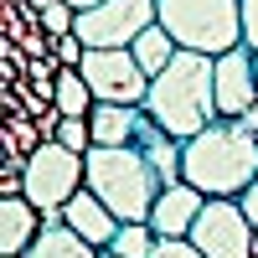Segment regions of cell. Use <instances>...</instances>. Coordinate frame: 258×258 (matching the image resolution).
I'll return each instance as SVG.
<instances>
[{
	"label": "cell",
	"instance_id": "obj_1",
	"mask_svg": "<svg viewBox=\"0 0 258 258\" xmlns=\"http://www.w3.org/2000/svg\"><path fill=\"white\" fill-rule=\"evenodd\" d=\"M145 114L176 140H197L202 129H212L222 119L217 114V57L176 52V62L150 83Z\"/></svg>",
	"mask_w": 258,
	"mask_h": 258
},
{
	"label": "cell",
	"instance_id": "obj_2",
	"mask_svg": "<svg viewBox=\"0 0 258 258\" xmlns=\"http://www.w3.org/2000/svg\"><path fill=\"white\" fill-rule=\"evenodd\" d=\"M181 181H191L202 197H232L238 202L258 181V140L238 119H217L212 129H202L197 140H186Z\"/></svg>",
	"mask_w": 258,
	"mask_h": 258
},
{
	"label": "cell",
	"instance_id": "obj_3",
	"mask_svg": "<svg viewBox=\"0 0 258 258\" xmlns=\"http://www.w3.org/2000/svg\"><path fill=\"white\" fill-rule=\"evenodd\" d=\"M83 160H88V191L119 222H150V207L160 197V176L150 170V160L135 145H124V150L93 145Z\"/></svg>",
	"mask_w": 258,
	"mask_h": 258
},
{
	"label": "cell",
	"instance_id": "obj_4",
	"mask_svg": "<svg viewBox=\"0 0 258 258\" xmlns=\"http://www.w3.org/2000/svg\"><path fill=\"white\" fill-rule=\"evenodd\" d=\"M160 26L181 52L222 57L243 47V0H160Z\"/></svg>",
	"mask_w": 258,
	"mask_h": 258
},
{
	"label": "cell",
	"instance_id": "obj_5",
	"mask_svg": "<svg viewBox=\"0 0 258 258\" xmlns=\"http://www.w3.org/2000/svg\"><path fill=\"white\" fill-rule=\"evenodd\" d=\"M83 186H88V160L73 155V150L57 145V140H47L26 160V202L36 212H62Z\"/></svg>",
	"mask_w": 258,
	"mask_h": 258
},
{
	"label": "cell",
	"instance_id": "obj_6",
	"mask_svg": "<svg viewBox=\"0 0 258 258\" xmlns=\"http://www.w3.org/2000/svg\"><path fill=\"white\" fill-rule=\"evenodd\" d=\"M160 21V0H103L98 11L78 16V36L88 52H119L135 47L140 31H150Z\"/></svg>",
	"mask_w": 258,
	"mask_h": 258
},
{
	"label": "cell",
	"instance_id": "obj_7",
	"mask_svg": "<svg viewBox=\"0 0 258 258\" xmlns=\"http://www.w3.org/2000/svg\"><path fill=\"white\" fill-rule=\"evenodd\" d=\"M253 232L258 227L248 222V212L232 197H207L197 227L186 232V243L202 258H253Z\"/></svg>",
	"mask_w": 258,
	"mask_h": 258
},
{
	"label": "cell",
	"instance_id": "obj_8",
	"mask_svg": "<svg viewBox=\"0 0 258 258\" xmlns=\"http://www.w3.org/2000/svg\"><path fill=\"white\" fill-rule=\"evenodd\" d=\"M83 78H88V88L98 103H124V109H145V98H150V78L140 73V62L129 47L119 52H88L83 57Z\"/></svg>",
	"mask_w": 258,
	"mask_h": 258
},
{
	"label": "cell",
	"instance_id": "obj_9",
	"mask_svg": "<svg viewBox=\"0 0 258 258\" xmlns=\"http://www.w3.org/2000/svg\"><path fill=\"white\" fill-rule=\"evenodd\" d=\"M258 103V68H253V52H222L217 57V114L222 119H243Z\"/></svg>",
	"mask_w": 258,
	"mask_h": 258
},
{
	"label": "cell",
	"instance_id": "obj_10",
	"mask_svg": "<svg viewBox=\"0 0 258 258\" xmlns=\"http://www.w3.org/2000/svg\"><path fill=\"white\" fill-rule=\"evenodd\" d=\"M202 207H207V197H202V191L191 186V181L160 186L155 207H150V227H155V238H186V232L197 227Z\"/></svg>",
	"mask_w": 258,
	"mask_h": 258
},
{
	"label": "cell",
	"instance_id": "obj_11",
	"mask_svg": "<svg viewBox=\"0 0 258 258\" xmlns=\"http://www.w3.org/2000/svg\"><path fill=\"white\" fill-rule=\"evenodd\" d=\"M62 217H68V227L78 232L83 243H93L98 253H103V248H114V238H119V227H124V222L114 217V212H109V207H103V202L93 197V191H88V186H83L78 197H73L68 207H62Z\"/></svg>",
	"mask_w": 258,
	"mask_h": 258
},
{
	"label": "cell",
	"instance_id": "obj_12",
	"mask_svg": "<svg viewBox=\"0 0 258 258\" xmlns=\"http://www.w3.org/2000/svg\"><path fill=\"white\" fill-rule=\"evenodd\" d=\"M150 114L145 109H124V103H93L88 129H93V145L103 150H124V145H140Z\"/></svg>",
	"mask_w": 258,
	"mask_h": 258
},
{
	"label": "cell",
	"instance_id": "obj_13",
	"mask_svg": "<svg viewBox=\"0 0 258 258\" xmlns=\"http://www.w3.org/2000/svg\"><path fill=\"white\" fill-rule=\"evenodd\" d=\"M41 212L26 197H6L0 202V258H26L31 243L41 238Z\"/></svg>",
	"mask_w": 258,
	"mask_h": 258
},
{
	"label": "cell",
	"instance_id": "obj_14",
	"mask_svg": "<svg viewBox=\"0 0 258 258\" xmlns=\"http://www.w3.org/2000/svg\"><path fill=\"white\" fill-rule=\"evenodd\" d=\"M41 238L31 243V253L26 258H98V248L93 243H83L78 232L68 227V217H62V212H41Z\"/></svg>",
	"mask_w": 258,
	"mask_h": 258
},
{
	"label": "cell",
	"instance_id": "obj_15",
	"mask_svg": "<svg viewBox=\"0 0 258 258\" xmlns=\"http://www.w3.org/2000/svg\"><path fill=\"white\" fill-rule=\"evenodd\" d=\"M93 88H88V78H83L78 68H62L57 73V83H52V109L62 114V119H88L93 114Z\"/></svg>",
	"mask_w": 258,
	"mask_h": 258
},
{
	"label": "cell",
	"instance_id": "obj_16",
	"mask_svg": "<svg viewBox=\"0 0 258 258\" xmlns=\"http://www.w3.org/2000/svg\"><path fill=\"white\" fill-rule=\"evenodd\" d=\"M129 52H135V62H140V73L150 78V83H155L165 68H170V62H176V36H170L165 26H160V21H155V26H150V31H140V41H135V47H129Z\"/></svg>",
	"mask_w": 258,
	"mask_h": 258
},
{
	"label": "cell",
	"instance_id": "obj_17",
	"mask_svg": "<svg viewBox=\"0 0 258 258\" xmlns=\"http://www.w3.org/2000/svg\"><path fill=\"white\" fill-rule=\"evenodd\" d=\"M155 227L150 222H124L119 227V238H114V248H103V253H114V258H150L155 253Z\"/></svg>",
	"mask_w": 258,
	"mask_h": 258
},
{
	"label": "cell",
	"instance_id": "obj_18",
	"mask_svg": "<svg viewBox=\"0 0 258 258\" xmlns=\"http://www.w3.org/2000/svg\"><path fill=\"white\" fill-rule=\"evenodd\" d=\"M57 145H68L73 155H88V150H93V129H88V119H62Z\"/></svg>",
	"mask_w": 258,
	"mask_h": 258
},
{
	"label": "cell",
	"instance_id": "obj_19",
	"mask_svg": "<svg viewBox=\"0 0 258 258\" xmlns=\"http://www.w3.org/2000/svg\"><path fill=\"white\" fill-rule=\"evenodd\" d=\"M52 57L62 62V68H83V57H88V47H83V36L73 31V36H57V47H52Z\"/></svg>",
	"mask_w": 258,
	"mask_h": 258
},
{
	"label": "cell",
	"instance_id": "obj_20",
	"mask_svg": "<svg viewBox=\"0 0 258 258\" xmlns=\"http://www.w3.org/2000/svg\"><path fill=\"white\" fill-rule=\"evenodd\" d=\"M150 258H202V253L191 248L186 238H160V243H155V253H150Z\"/></svg>",
	"mask_w": 258,
	"mask_h": 258
},
{
	"label": "cell",
	"instance_id": "obj_21",
	"mask_svg": "<svg viewBox=\"0 0 258 258\" xmlns=\"http://www.w3.org/2000/svg\"><path fill=\"white\" fill-rule=\"evenodd\" d=\"M243 47L258 52V0H243Z\"/></svg>",
	"mask_w": 258,
	"mask_h": 258
},
{
	"label": "cell",
	"instance_id": "obj_22",
	"mask_svg": "<svg viewBox=\"0 0 258 258\" xmlns=\"http://www.w3.org/2000/svg\"><path fill=\"white\" fill-rule=\"evenodd\" d=\"M238 207H243V212H248V222H253V227H258V181H253V186H248V191H243V197H238Z\"/></svg>",
	"mask_w": 258,
	"mask_h": 258
},
{
	"label": "cell",
	"instance_id": "obj_23",
	"mask_svg": "<svg viewBox=\"0 0 258 258\" xmlns=\"http://www.w3.org/2000/svg\"><path fill=\"white\" fill-rule=\"evenodd\" d=\"M238 124H243V129H248V135H253V140H258V103H253V109H248V114H243V119H238Z\"/></svg>",
	"mask_w": 258,
	"mask_h": 258
},
{
	"label": "cell",
	"instance_id": "obj_24",
	"mask_svg": "<svg viewBox=\"0 0 258 258\" xmlns=\"http://www.w3.org/2000/svg\"><path fill=\"white\" fill-rule=\"evenodd\" d=\"M68 6H73V11L83 16V11H98V6H103V0H68Z\"/></svg>",
	"mask_w": 258,
	"mask_h": 258
},
{
	"label": "cell",
	"instance_id": "obj_25",
	"mask_svg": "<svg viewBox=\"0 0 258 258\" xmlns=\"http://www.w3.org/2000/svg\"><path fill=\"white\" fill-rule=\"evenodd\" d=\"M98 258H114V253H98Z\"/></svg>",
	"mask_w": 258,
	"mask_h": 258
},
{
	"label": "cell",
	"instance_id": "obj_26",
	"mask_svg": "<svg viewBox=\"0 0 258 258\" xmlns=\"http://www.w3.org/2000/svg\"><path fill=\"white\" fill-rule=\"evenodd\" d=\"M253 68H258V52H253Z\"/></svg>",
	"mask_w": 258,
	"mask_h": 258
}]
</instances>
